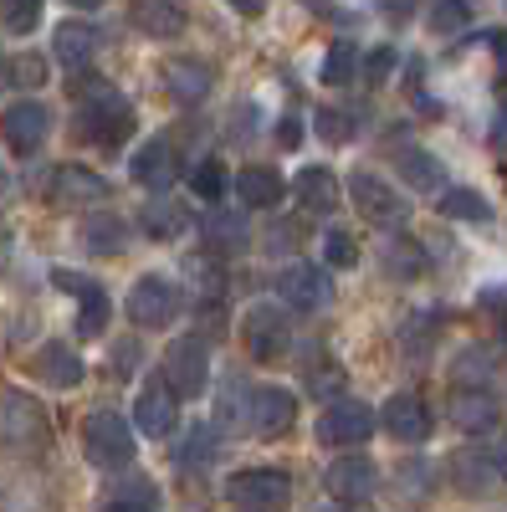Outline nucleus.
<instances>
[{
  "mask_svg": "<svg viewBox=\"0 0 507 512\" xmlns=\"http://www.w3.org/2000/svg\"><path fill=\"white\" fill-rule=\"evenodd\" d=\"M72 103H77V118H72V134L93 149H118L123 139L134 134V108L123 98L113 82H103L98 72H82L72 77Z\"/></svg>",
  "mask_w": 507,
  "mask_h": 512,
  "instance_id": "1",
  "label": "nucleus"
},
{
  "mask_svg": "<svg viewBox=\"0 0 507 512\" xmlns=\"http://www.w3.org/2000/svg\"><path fill=\"white\" fill-rule=\"evenodd\" d=\"M0 441L21 461H41L52 451V420L26 390H0Z\"/></svg>",
  "mask_w": 507,
  "mask_h": 512,
  "instance_id": "2",
  "label": "nucleus"
},
{
  "mask_svg": "<svg viewBox=\"0 0 507 512\" xmlns=\"http://www.w3.org/2000/svg\"><path fill=\"white\" fill-rule=\"evenodd\" d=\"M226 497L236 512H287L292 507V477L277 466H246L226 482Z\"/></svg>",
  "mask_w": 507,
  "mask_h": 512,
  "instance_id": "3",
  "label": "nucleus"
},
{
  "mask_svg": "<svg viewBox=\"0 0 507 512\" xmlns=\"http://www.w3.org/2000/svg\"><path fill=\"white\" fill-rule=\"evenodd\" d=\"M82 451H88V461L103 466V472L129 466L134 461V425L118 410H93L88 420H82Z\"/></svg>",
  "mask_w": 507,
  "mask_h": 512,
  "instance_id": "4",
  "label": "nucleus"
},
{
  "mask_svg": "<svg viewBox=\"0 0 507 512\" xmlns=\"http://www.w3.org/2000/svg\"><path fill=\"white\" fill-rule=\"evenodd\" d=\"M159 379L175 390V400H195L205 384H210V349H205V338H195V333L175 338V344L164 349Z\"/></svg>",
  "mask_w": 507,
  "mask_h": 512,
  "instance_id": "5",
  "label": "nucleus"
},
{
  "mask_svg": "<svg viewBox=\"0 0 507 512\" xmlns=\"http://www.w3.org/2000/svg\"><path fill=\"white\" fill-rule=\"evenodd\" d=\"M241 344L246 354L257 359V364H277L287 349H292V323L277 303H257V308H246L241 318Z\"/></svg>",
  "mask_w": 507,
  "mask_h": 512,
  "instance_id": "6",
  "label": "nucleus"
},
{
  "mask_svg": "<svg viewBox=\"0 0 507 512\" xmlns=\"http://www.w3.org/2000/svg\"><path fill=\"white\" fill-rule=\"evenodd\" d=\"M349 200L359 205V216L369 226H385V231L405 226V216H410V205L400 200V190L390 180H379L374 169H354L349 175Z\"/></svg>",
  "mask_w": 507,
  "mask_h": 512,
  "instance_id": "7",
  "label": "nucleus"
},
{
  "mask_svg": "<svg viewBox=\"0 0 507 512\" xmlns=\"http://www.w3.org/2000/svg\"><path fill=\"white\" fill-rule=\"evenodd\" d=\"M374 425H379V415H374L364 400L338 395V400L318 415V441H323V446H364V441L374 436Z\"/></svg>",
  "mask_w": 507,
  "mask_h": 512,
  "instance_id": "8",
  "label": "nucleus"
},
{
  "mask_svg": "<svg viewBox=\"0 0 507 512\" xmlns=\"http://www.w3.org/2000/svg\"><path fill=\"white\" fill-rule=\"evenodd\" d=\"M123 308H129V323H139V328H164L180 313V287L169 277H159V272H149L129 287V303Z\"/></svg>",
  "mask_w": 507,
  "mask_h": 512,
  "instance_id": "9",
  "label": "nucleus"
},
{
  "mask_svg": "<svg viewBox=\"0 0 507 512\" xmlns=\"http://www.w3.org/2000/svg\"><path fill=\"white\" fill-rule=\"evenodd\" d=\"M0 134H6V149H11V154L31 159L41 144H47V134H52V113H47V103H36V98L11 103L6 118H0Z\"/></svg>",
  "mask_w": 507,
  "mask_h": 512,
  "instance_id": "10",
  "label": "nucleus"
},
{
  "mask_svg": "<svg viewBox=\"0 0 507 512\" xmlns=\"http://www.w3.org/2000/svg\"><path fill=\"white\" fill-rule=\"evenodd\" d=\"M277 292H282V303H287L292 313H318V308L333 303V282H328V272L313 267V262L287 267V272L277 277Z\"/></svg>",
  "mask_w": 507,
  "mask_h": 512,
  "instance_id": "11",
  "label": "nucleus"
},
{
  "mask_svg": "<svg viewBox=\"0 0 507 512\" xmlns=\"http://www.w3.org/2000/svg\"><path fill=\"white\" fill-rule=\"evenodd\" d=\"M323 487H328V497L333 502H349V507H359V502H369L374 497V487H379V466L369 461V456H338L333 466H328V477H323Z\"/></svg>",
  "mask_w": 507,
  "mask_h": 512,
  "instance_id": "12",
  "label": "nucleus"
},
{
  "mask_svg": "<svg viewBox=\"0 0 507 512\" xmlns=\"http://www.w3.org/2000/svg\"><path fill=\"white\" fill-rule=\"evenodd\" d=\"M47 200H52L57 210H82V205H103V200H113V190H108L103 175H93V169L62 164L57 175H52V185H47Z\"/></svg>",
  "mask_w": 507,
  "mask_h": 512,
  "instance_id": "13",
  "label": "nucleus"
},
{
  "mask_svg": "<svg viewBox=\"0 0 507 512\" xmlns=\"http://www.w3.org/2000/svg\"><path fill=\"white\" fill-rule=\"evenodd\" d=\"M379 420H385V431L400 441V446H420V441H431V405L426 400H420V395H390L385 400V415H379Z\"/></svg>",
  "mask_w": 507,
  "mask_h": 512,
  "instance_id": "14",
  "label": "nucleus"
},
{
  "mask_svg": "<svg viewBox=\"0 0 507 512\" xmlns=\"http://www.w3.org/2000/svg\"><path fill=\"white\" fill-rule=\"evenodd\" d=\"M175 420H180V400H175V390L154 374V379H144V390H139V405H134V425L144 436H169L175 431Z\"/></svg>",
  "mask_w": 507,
  "mask_h": 512,
  "instance_id": "15",
  "label": "nucleus"
},
{
  "mask_svg": "<svg viewBox=\"0 0 507 512\" xmlns=\"http://www.w3.org/2000/svg\"><path fill=\"white\" fill-rule=\"evenodd\" d=\"M292 420H298V395L292 390H277V384H262L257 395H251V431L257 436H287Z\"/></svg>",
  "mask_w": 507,
  "mask_h": 512,
  "instance_id": "16",
  "label": "nucleus"
},
{
  "mask_svg": "<svg viewBox=\"0 0 507 512\" xmlns=\"http://www.w3.org/2000/svg\"><path fill=\"white\" fill-rule=\"evenodd\" d=\"M52 282H57L67 297H77V303H82L77 333H82V338H98L103 323H108V292H103L93 277H82V272H52Z\"/></svg>",
  "mask_w": 507,
  "mask_h": 512,
  "instance_id": "17",
  "label": "nucleus"
},
{
  "mask_svg": "<svg viewBox=\"0 0 507 512\" xmlns=\"http://www.w3.org/2000/svg\"><path fill=\"white\" fill-rule=\"evenodd\" d=\"M41 384H52V390H77L82 384V359H77V349L72 344H62V338H52V344H41L36 354H31V364H26Z\"/></svg>",
  "mask_w": 507,
  "mask_h": 512,
  "instance_id": "18",
  "label": "nucleus"
},
{
  "mask_svg": "<svg viewBox=\"0 0 507 512\" xmlns=\"http://www.w3.org/2000/svg\"><path fill=\"white\" fill-rule=\"evenodd\" d=\"M446 415H451L456 431H467V436H487L492 425L502 420V405H497V395H492V390H456Z\"/></svg>",
  "mask_w": 507,
  "mask_h": 512,
  "instance_id": "19",
  "label": "nucleus"
},
{
  "mask_svg": "<svg viewBox=\"0 0 507 512\" xmlns=\"http://www.w3.org/2000/svg\"><path fill=\"white\" fill-rule=\"evenodd\" d=\"M446 472H451V487H456L461 497H487V492H497V487H502V477L492 472V461H487V451H482V446L456 451Z\"/></svg>",
  "mask_w": 507,
  "mask_h": 512,
  "instance_id": "20",
  "label": "nucleus"
},
{
  "mask_svg": "<svg viewBox=\"0 0 507 512\" xmlns=\"http://www.w3.org/2000/svg\"><path fill=\"white\" fill-rule=\"evenodd\" d=\"M0 512H57V492L31 472H11L0 482Z\"/></svg>",
  "mask_w": 507,
  "mask_h": 512,
  "instance_id": "21",
  "label": "nucleus"
},
{
  "mask_svg": "<svg viewBox=\"0 0 507 512\" xmlns=\"http://www.w3.org/2000/svg\"><path fill=\"white\" fill-rule=\"evenodd\" d=\"M164 88L175 103H200L210 88H216V72H210V62L200 57H175V62H164Z\"/></svg>",
  "mask_w": 507,
  "mask_h": 512,
  "instance_id": "22",
  "label": "nucleus"
},
{
  "mask_svg": "<svg viewBox=\"0 0 507 512\" xmlns=\"http://www.w3.org/2000/svg\"><path fill=\"white\" fill-rule=\"evenodd\" d=\"M395 169H400V180L415 190V195H436L446 185V169L431 149H420V144H400L395 149Z\"/></svg>",
  "mask_w": 507,
  "mask_h": 512,
  "instance_id": "23",
  "label": "nucleus"
},
{
  "mask_svg": "<svg viewBox=\"0 0 507 512\" xmlns=\"http://www.w3.org/2000/svg\"><path fill=\"white\" fill-rule=\"evenodd\" d=\"M134 180L144 185V190H164L169 180L180 175V154H175V144L169 139H149V144H139V154H134Z\"/></svg>",
  "mask_w": 507,
  "mask_h": 512,
  "instance_id": "24",
  "label": "nucleus"
},
{
  "mask_svg": "<svg viewBox=\"0 0 507 512\" xmlns=\"http://www.w3.org/2000/svg\"><path fill=\"white\" fill-rule=\"evenodd\" d=\"M98 47H103V36H98V26H88V21H67V26L57 31V62L72 67L77 77H82V72H93Z\"/></svg>",
  "mask_w": 507,
  "mask_h": 512,
  "instance_id": "25",
  "label": "nucleus"
},
{
  "mask_svg": "<svg viewBox=\"0 0 507 512\" xmlns=\"http://www.w3.org/2000/svg\"><path fill=\"white\" fill-rule=\"evenodd\" d=\"M231 190L251 205V210H272L277 200H282V175H277V169H267V164H246V169H236V175H231Z\"/></svg>",
  "mask_w": 507,
  "mask_h": 512,
  "instance_id": "26",
  "label": "nucleus"
},
{
  "mask_svg": "<svg viewBox=\"0 0 507 512\" xmlns=\"http://www.w3.org/2000/svg\"><path fill=\"white\" fill-rule=\"evenodd\" d=\"M82 246L93 256H123L129 251V221L113 216V210H93V216L82 221Z\"/></svg>",
  "mask_w": 507,
  "mask_h": 512,
  "instance_id": "27",
  "label": "nucleus"
},
{
  "mask_svg": "<svg viewBox=\"0 0 507 512\" xmlns=\"http://www.w3.org/2000/svg\"><path fill=\"white\" fill-rule=\"evenodd\" d=\"M139 226H144V236H149V241H175V236H185V226H190V210H185V200L159 195V200H149V205H144Z\"/></svg>",
  "mask_w": 507,
  "mask_h": 512,
  "instance_id": "28",
  "label": "nucleus"
},
{
  "mask_svg": "<svg viewBox=\"0 0 507 512\" xmlns=\"http://www.w3.org/2000/svg\"><path fill=\"white\" fill-rule=\"evenodd\" d=\"M129 21H134L144 36H154V41H169V36L185 31V11L169 6V0H139V6L129 11Z\"/></svg>",
  "mask_w": 507,
  "mask_h": 512,
  "instance_id": "29",
  "label": "nucleus"
},
{
  "mask_svg": "<svg viewBox=\"0 0 507 512\" xmlns=\"http://www.w3.org/2000/svg\"><path fill=\"white\" fill-rule=\"evenodd\" d=\"M292 190H298V200L313 210V216H328V210L338 205V180H333V169H298V180H292Z\"/></svg>",
  "mask_w": 507,
  "mask_h": 512,
  "instance_id": "30",
  "label": "nucleus"
},
{
  "mask_svg": "<svg viewBox=\"0 0 507 512\" xmlns=\"http://www.w3.org/2000/svg\"><path fill=\"white\" fill-rule=\"evenodd\" d=\"M210 251H241L246 246V221L236 216L231 205H216V210H205V221H200Z\"/></svg>",
  "mask_w": 507,
  "mask_h": 512,
  "instance_id": "31",
  "label": "nucleus"
},
{
  "mask_svg": "<svg viewBox=\"0 0 507 512\" xmlns=\"http://www.w3.org/2000/svg\"><path fill=\"white\" fill-rule=\"evenodd\" d=\"M190 185H195V200H205L210 210H216V205L226 200V190H231V169H226L221 159H200V164L190 169Z\"/></svg>",
  "mask_w": 507,
  "mask_h": 512,
  "instance_id": "32",
  "label": "nucleus"
},
{
  "mask_svg": "<svg viewBox=\"0 0 507 512\" xmlns=\"http://www.w3.org/2000/svg\"><path fill=\"white\" fill-rule=\"evenodd\" d=\"M492 374H497V364H492L487 349H461V359H456V369H451L456 390H487Z\"/></svg>",
  "mask_w": 507,
  "mask_h": 512,
  "instance_id": "33",
  "label": "nucleus"
},
{
  "mask_svg": "<svg viewBox=\"0 0 507 512\" xmlns=\"http://www.w3.org/2000/svg\"><path fill=\"white\" fill-rule=\"evenodd\" d=\"M354 77H359V47L349 36H338L328 47V57H323V82L328 88H344V82H354Z\"/></svg>",
  "mask_w": 507,
  "mask_h": 512,
  "instance_id": "34",
  "label": "nucleus"
},
{
  "mask_svg": "<svg viewBox=\"0 0 507 512\" xmlns=\"http://www.w3.org/2000/svg\"><path fill=\"white\" fill-rule=\"evenodd\" d=\"M154 502H159L154 482L129 477V482H118V487H113V497L103 502V512H154Z\"/></svg>",
  "mask_w": 507,
  "mask_h": 512,
  "instance_id": "35",
  "label": "nucleus"
},
{
  "mask_svg": "<svg viewBox=\"0 0 507 512\" xmlns=\"http://www.w3.org/2000/svg\"><path fill=\"white\" fill-rule=\"evenodd\" d=\"M441 216H451V221H492V205L477 195V190H441Z\"/></svg>",
  "mask_w": 507,
  "mask_h": 512,
  "instance_id": "36",
  "label": "nucleus"
},
{
  "mask_svg": "<svg viewBox=\"0 0 507 512\" xmlns=\"http://www.w3.org/2000/svg\"><path fill=\"white\" fill-rule=\"evenodd\" d=\"M431 482H436V466L431 461H400V472H395L400 502H426L431 497Z\"/></svg>",
  "mask_w": 507,
  "mask_h": 512,
  "instance_id": "37",
  "label": "nucleus"
},
{
  "mask_svg": "<svg viewBox=\"0 0 507 512\" xmlns=\"http://www.w3.org/2000/svg\"><path fill=\"white\" fill-rule=\"evenodd\" d=\"M251 384L246 379H231L226 390H221V420L226 425H236V431H251Z\"/></svg>",
  "mask_w": 507,
  "mask_h": 512,
  "instance_id": "38",
  "label": "nucleus"
},
{
  "mask_svg": "<svg viewBox=\"0 0 507 512\" xmlns=\"http://www.w3.org/2000/svg\"><path fill=\"white\" fill-rule=\"evenodd\" d=\"M420 267H426V256H420V246H415V241H400V236H395V241L385 246V272H390V277L415 282V277H420Z\"/></svg>",
  "mask_w": 507,
  "mask_h": 512,
  "instance_id": "39",
  "label": "nucleus"
},
{
  "mask_svg": "<svg viewBox=\"0 0 507 512\" xmlns=\"http://www.w3.org/2000/svg\"><path fill=\"white\" fill-rule=\"evenodd\" d=\"M41 21V0H0V26L11 36H31Z\"/></svg>",
  "mask_w": 507,
  "mask_h": 512,
  "instance_id": "40",
  "label": "nucleus"
},
{
  "mask_svg": "<svg viewBox=\"0 0 507 512\" xmlns=\"http://www.w3.org/2000/svg\"><path fill=\"white\" fill-rule=\"evenodd\" d=\"M313 128H318V139H328V144H349L359 123H354L344 108H318V113H313Z\"/></svg>",
  "mask_w": 507,
  "mask_h": 512,
  "instance_id": "41",
  "label": "nucleus"
},
{
  "mask_svg": "<svg viewBox=\"0 0 507 512\" xmlns=\"http://www.w3.org/2000/svg\"><path fill=\"white\" fill-rule=\"evenodd\" d=\"M6 72H11L16 88H41V82H47V57L21 52V57H11V62H6Z\"/></svg>",
  "mask_w": 507,
  "mask_h": 512,
  "instance_id": "42",
  "label": "nucleus"
},
{
  "mask_svg": "<svg viewBox=\"0 0 507 512\" xmlns=\"http://www.w3.org/2000/svg\"><path fill=\"white\" fill-rule=\"evenodd\" d=\"M216 456V436H210V425H195V431H185V446H180V466H190V461H210Z\"/></svg>",
  "mask_w": 507,
  "mask_h": 512,
  "instance_id": "43",
  "label": "nucleus"
},
{
  "mask_svg": "<svg viewBox=\"0 0 507 512\" xmlns=\"http://www.w3.org/2000/svg\"><path fill=\"white\" fill-rule=\"evenodd\" d=\"M323 256H328V267H354L359 262V246L349 231H328L323 236Z\"/></svg>",
  "mask_w": 507,
  "mask_h": 512,
  "instance_id": "44",
  "label": "nucleus"
},
{
  "mask_svg": "<svg viewBox=\"0 0 507 512\" xmlns=\"http://www.w3.org/2000/svg\"><path fill=\"white\" fill-rule=\"evenodd\" d=\"M472 26V11L467 6H436L431 11V31L436 36H456V31H467Z\"/></svg>",
  "mask_w": 507,
  "mask_h": 512,
  "instance_id": "45",
  "label": "nucleus"
},
{
  "mask_svg": "<svg viewBox=\"0 0 507 512\" xmlns=\"http://www.w3.org/2000/svg\"><path fill=\"white\" fill-rule=\"evenodd\" d=\"M390 72H395V52H390V47H379V52L364 57V82H369V88H379Z\"/></svg>",
  "mask_w": 507,
  "mask_h": 512,
  "instance_id": "46",
  "label": "nucleus"
},
{
  "mask_svg": "<svg viewBox=\"0 0 507 512\" xmlns=\"http://www.w3.org/2000/svg\"><path fill=\"white\" fill-rule=\"evenodd\" d=\"M344 384V369H318V359L308 364V390L313 395H323V390H338Z\"/></svg>",
  "mask_w": 507,
  "mask_h": 512,
  "instance_id": "47",
  "label": "nucleus"
},
{
  "mask_svg": "<svg viewBox=\"0 0 507 512\" xmlns=\"http://www.w3.org/2000/svg\"><path fill=\"white\" fill-rule=\"evenodd\" d=\"M118 354V364H113V374L123 379V374H134V359H139V344H129V338H123V344L113 349Z\"/></svg>",
  "mask_w": 507,
  "mask_h": 512,
  "instance_id": "48",
  "label": "nucleus"
},
{
  "mask_svg": "<svg viewBox=\"0 0 507 512\" xmlns=\"http://www.w3.org/2000/svg\"><path fill=\"white\" fill-rule=\"evenodd\" d=\"M482 451H487V461H492V472L507 482V436H502V441H492V446H482Z\"/></svg>",
  "mask_w": 507,
  "mask_h": 512,
  "instance_id": "49",
  "label": "nucleus"
},
{
  "mask_svg": "<svg viewBox=\"0 0 507 512\" xmlns=\"http://www.w3.org/2000/svg\"><path fill=\"white\" fill-rule=\"evenodd\" d=\"M267 246H272V251H292V246H298V231H292V226H272Z\"/></svg>",
  "mask_w": 507,
  "mask_h": 512,
  "instance_id": "50",
  "label": "nucleus"
},
{
  "mask_svg": "<svg viewBox=\"0 0 507 512\" xmlns=\"http://www.w3.org/2000/svg\"><path fill=\"white\" fill-rule=\"evenodd\" d=\"M6 256H11V231H6V221H0V267H6Z\"/></svg>",
  "mask_w": 507,
  "mask_h": 512,
  "instance_id": "51",
  "label": "nucleus"
},
{
  "mask_svg": "<svg viewBox=\"0 0 507 512\" xmlns=\"http://www.w3.org/2000/svg\"><path fill=\"white\" fill-rule=\"evenodd\" d=\"M492 47L502 52V72H507V31H497V36H492Z\"/></svg>",
  "mask_w": 507,
  "mask_h": 512,
  "instance_id": "52",
  "label": "nucleus"
},
{
  "mask_svg": "<svg viewBox=\"0 0 507 512\" xmlns=\"http://www.w3.org/2000/svg\"><path fill=\"white\" fill-rule=\"evenodd\" d=\"M333 512H369V502H359V507H349V502H338Z\"/></svg>",
  "mask_w": 507,
  "mask_h": 512,
  "instance_id": "53",
  "label": "nucleus"
}]
</instances>
